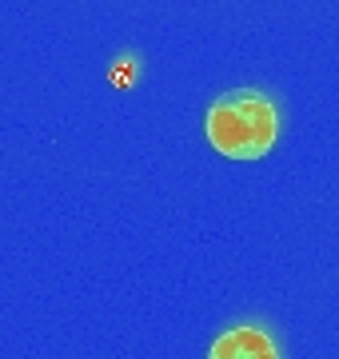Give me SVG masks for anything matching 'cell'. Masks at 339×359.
<instances>
[{
	"label": "cell",
	"instance_id": "obj_1",
	"mask_svg": "<svg viewBox=\"0 0 339 359\" xmlns=\"http://www.w3.org/2000/svg\"><path fill=\"white\" fill-rule=\"evenodd\" d=\"M212 148L228 160H260L272 152L279 136V112L268 92L260 88H232L208 108L204 120Z\"/></svg>",
	"mask_w": 339,
	"mask_h": 359
},
{
	"label": "cell",
	"instance_id": "obj_2",
	"mask_svg": "<svg viewBox=\"0 0 339 359\" xmlns=\"http://www.w3.org/2000/svg\"><path fill=\"white\" fill-rule=\"evenodd\" d=\"M208 359H279L275 351L272 335L256 327V323H244V327H232V332H223L216 344H212Z\"/></svg>",
	"mask_w": 339,
	"mask_h": 359
}]
</instances>
